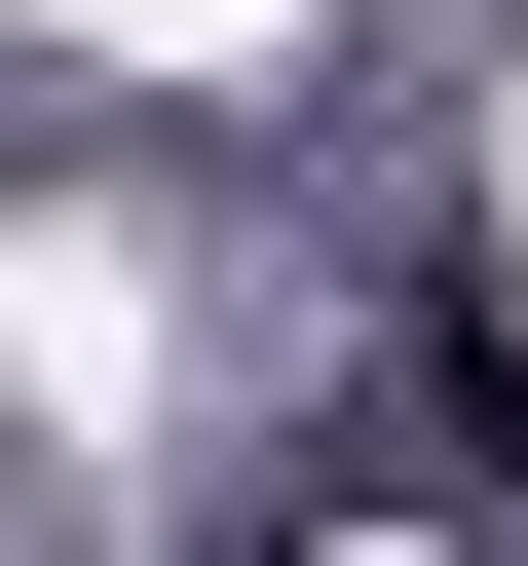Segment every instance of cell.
I'll use <instances>...</instances> for the list:
<instances>
[{"label":"cell","mask_w":528,"mask_h":566,"mask_svg":"<svg viewBox=\"0 0 528 566\" xmlns=\"http://www.w3.org/2000/svg\"><path fill=\"white\" fill-rule=\"evenodd\" d=\"M490 453H528V340H490Z\"/></svg>","instance_id":"1"}]
</instances>
